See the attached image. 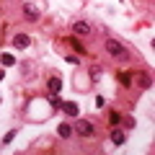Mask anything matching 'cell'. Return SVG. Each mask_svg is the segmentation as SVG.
<instances>
[{"label": "cell", "mask_w": 155, "mask_h": 155, "mask_svg": "<svg viewBox=\"0 0 155 155\" xmlns=\"http://www.w3.org/2000/svg\"><path fill=\"white\" fill-rule=\"evenodd\" d=\"M119 83H122L124 88H127V85H132V75H129V72H119Z\"/></svg>", "instance_id": "7c38bea8"}, {"label": "cell", "mask_w": 155, "mask_h": 155, "mask_svg": "<svg viewBox=\"0 0 155 155\" xmlns=\"http://www.w3.org/2000/svg\"><path fill=\"white\" fill-rule=\"evenodd\" d=\"M111 142H114L116 147H119V145H124V142H127V134H124L122 129H114V132H111Z\"/></svg>", "instance_id": "ba28073f"}, {"label": "cell", "mask_w": 155, "mask_h": 155, "mask_svg": "<svg viewBox=\"0 0 155 155\" xmlns=\"http://www.w3.org/2000/svg\"><path fill=\"white\" fill-rule=\"evenodd\" d=\"M96 106H98V109H104V106H106V101H104V96H98V98H96Z\"/></svg>", "instance_id": "d6986e66"}, {"label": "cell", "mask_w": 155, "mask_h": 155, "mask_svg": "<svg viewBox=\"0 0 155 155\" xmlns=\"http://www.w3.org/2000/svg\"><path fill=\"white\" fill-rule=\"evenodd\" d=\"M72 31L85 36V34H91V23H88V21H75V23H72Z\"/></svg>", "instance_id": "5b68a950"}, {"label": "cell", "mask_w": 155, "mask_h": 155, "mask_svg": "<svg viewBox=\"0 0 155 155\" xmlns=\"http://www.w3.org/2000/svg\"><path fill=\"white\" fill-rule=\"evenodd\" d=\"M49 104H52V106H54V109H62V104H65V101H60V98H57V96H54V93H52V101H49Z\"/></svg>", "instance_id": "e0dca14e"}, {"label": "cell", "mask_w": 155, "mask_h": 155, "mask_svg": "<svg viewBox=\"0 0 155 155\" xmlns=\"http://www.w3.org/2000/svg\"><path fill=\"white\" fill-rule=\"evenodd\" d=\"M28 44H31L28 34H16V36H13V47H16V49H26Z\"/></svg>", "instance_id": "277c9868"}, {"label": "cell", "mask_w": 155, "mask_h": 155, "mask_svg": "<svg viewBox=\"0 0 155 155\" xmlns=\"http://www.w3.org/2000/svg\"><path fill=\"white\" fill-rule=\"evenodd\" d=\"M137 85H140V88H150V85H153V83H150V75H145V72L137 75Z\"/></svg>", "instance_id": "8fae6325"}, {"label": "cell", "mask_w": 155, "mask_h": 155, "mask_svg": "<svg viewBox=\"0 0 155 155\" xmlns=\"http://www.w3.org/2000/svg\"><path fill=\"white\" fill-rule=\"evenodd\" d=\"M3 78H5V75H3V70H0V80H3Z\"/></svg>", "instance_id": "ffe728a7"}, {"label": "cell", "mask_w": 155, "mask_h": 155, "mask_svg": "<svg viewBox=\"0 0 155 155\" xmlns=\"http://www.w3.org/2000/svg\"><path fill=\"white\" fill-rule=\"evenodd\" d=\"M21 11H23V16H26L31 23H36L39 18H41V11H39V8L34 5V3H23V5H21Z\"/></svg>", "instance_id": "7a4b0ae2"}, {"label": "cell", "mask_w": 155, "mask_h": 155, "mask_svg": "<svg viewBox=\"0 0 155 155\" xmlns=\"http://www.w3.org/2000/svg\"><path fill=\"white\" fill-rule=\"evenodd\" d=\"M106 52H109L111 57H116V60H127V49H124V44L122 41H116V39H109L106 41Z\"/></svg>", "instance_id": "6da1fadb"}, {"label": "cell", "mask_w": 155, "mask_h": 155, "mask_svg": "<svg viewBox=\"0 0 155 155\" xmlns=\"http://www.w3.org/2000/svg\"><path fill=\"white\" fill-rule=\"evenodd\" d=\"M75 132L80 134V137H93V134H96V127H93L91 122H85V119H83V122L75 124Z\"/></svg>", "instance_id": "3957f363"}, {"label": "cell", "mask_w": 155, "mask_h": 155, "mask_svg": "<svg viewBox=\"0 0 155 155\" xmlns=\"http://www.w3.org/2000/svg\"><path fill=\"white\" fill-rule=\"evenodd\" d=\"M62 111H65L67 116H72V119H75V116L80 114V109H78V104H72V101H65V104H62Z\"/></svg>", "instance_id": "8992f818"}, {"label": "cell", "mask_w": 155, "mask_h": 155, "mask_svg": "<svg viewBox=\"0 0 155 155\" xmlns=\"http://www.w3.org/2000/svg\"><path fill=\"white\" fill-rule=\"evenodd\" d=\"M98 78H101V67H98V65H93V67H91V80L96 83Z\"/></svg>", "instance_id": "5bb4252c"}, {"label": "cell", "mask_w": 155, "mask_h": 155, "mask_svg": "<svg viewBox=\"0 0 155 155\" xmlns=\"http://www.w3.org/2000/svg\"><path fill=\"white\" fill-rule=\"evenodd\" d=\"M65 41H67V44H70V47H72V49H75V52H85L83 41H80V39H78V36H67Z\"/></svg>", "instance_id": "9c48e42d"}, {"label": "cell", "mask_w": 155, "mask_h": 155, "mask_svg": "<svg viewBox=\"0 0 155 155\" xmlns=\"http://www.w3.org/2000/svg\"><path fill=\"white\" fill-rule=\"evenodd\" d=\"M13 137H16V129H11V132L3 137V145H11V142H13Z\"/></svg>", "instance_id": "9a60e30c"}, {"label": "cell", "mask_w": 155, "mask_h": 155, "mask_svg": "<svg viewBox=\"0 0 155 155\" xmlns=\"http://www.w3.org/2000/svg\"><path fill=\"white\" fill-rule=\"evenodd\" d=\"M0 62H3V67H13V65H16L13 54H3V57H0Z\"/></svg>", "instance_id": "4fadbf2b"}, {"label": "cell", "mask_w": 155, "mask_h": 155, "mask_svg": "<svg viewBox=\"0 0 155 155\" xmlns=\"http://www.w3.org/2000/svg\"><path fill=\"white\" fill-rule=\"evenodd\" d=\"M109 122L111 124H119V122H122V116L116 114V111H111V114H109Z\"/></svg>", "instance_id": "2e32d148"}, {"label": "cell", "mask_w": 155, "mask_h": 155, "mask_svg": "<svg viewBox=\"0 0 155 155\" xmlns=\"http://www.w3.org/2000/svg\"><path fill=\"white\" fill-rule=\"evenodd\" d=\"M124 127H127V129L134 127V119H132V116H127V119H124Z\"/></svg>", "instance_id": "ac0fdd59"}, {"label": "cell", "mask_w": 155, "mask_h": 155, "mask_svg": "<svg viewBox=\"0 0 155 155\" xmlns=\"http://www.w3.org/2000/svg\"><path fill=\"white\" fill-rule=\"evenodd\" d=\"M57 134H60V137H70L72 127H70V124H60V127H57Z\"/></svg>", "instance_id": "30bf717a"}, {"label": "cell", "mask_w": 155, "mask_h": 155, "mask_svg": "<svg viewBox=\"0 0 155 155\" xmlns=\"http://www.w3.org/2000/svg\"><path fill=\"white\" fill-rule=\"evenodd\" d=\"M47 88H49V93H60V91H62V80H60V78H49V80H47Z\"/></svg>", "instance_id": "52a82bcc"}]
</instances>
